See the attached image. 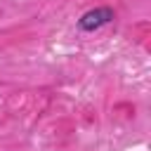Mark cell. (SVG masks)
<instances>
[{
	"mask_svg": "<svg viewBox=\"0 0 151 151\" xmlns=\"http://www.w3.org/2000/svg\"><path fill=\"white\" fill-rule=\"evenodd\" d=\"M113 17H116V12L111 7H94L78 19V28L80 31H97V28L106 26L109 21H113Z\"/></svg>",
	"mask_w": 151,
	"mask_h": 151,
	"instance_id": "obj_1",
	"label": "cell"
}]
</instances>
